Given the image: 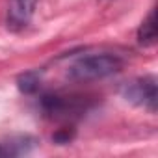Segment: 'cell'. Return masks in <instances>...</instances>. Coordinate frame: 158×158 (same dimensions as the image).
I'll return each instance as SVG.
<instances>
[{"label": "cell", "instance_id": "6da1fadb", "mask_svg": "<svg viewBox=\"0 0 158 158\" xmlns=\"http://www.w3.org/2000/svg\"><path fill=\"white\" fill-rule=\"evenodd\" d=\"M123 60L117 54L101 52V54H89L78 58L69 67V76L78 82H89V80H101L110 74H115L121 71Z\"/></svg>", "mask_w": 158, "mask_h": 158}, {"label": "cell", "instance_id": "7a4b0ae2", "mask_svg": "<svg viewBox=\"0 0 158 158\" xmlns=\"http://www.w3.org/2000/svg\"><path fill=\"white\" fill-rule=\"evenodd\" d=\"M121 93L128 102L141 106L149 110L151 114L156 112L158 95H156V78L154 76H143V78H136L132 82H127Z\"/></svg>", "mask_w": 158, "mask_h": 158}, {"label": "cell", "instance_id": "3957f363", "mask_svg": "<svg viewBox=\"0 0 158 158\" xmlns=\"http://www.w3.org/2000/svg\"><path fill=\"white\" fill-rule=\"evenodd\" d=\"M43 112L50 117H67L80 110V101L63 95H47L41 101Z\"/></svg>", "mask_w": 158, "mask_h": 158}, {"label": "cell", "instance_id": "277c9868", "mask_svg": "<svg viewBox=\"0 0 158 158\" xmlns=\"http://www.w3.org/2000/svg\"><path fill=\"white\" fill-rule=\"evenodd\" d=\"M37 0H10L8 6V24L11 28H24L35 11Z\"/></svg>", "mask_w": 158, "mask_h": 158}, {"label": "cell", "instance_id": "5b68a950", "mask_svg": "<svg viewBox=\"0 0 158 158\" xmlns=\"http://www.w3.org/2000/svg\"><path fill=\"white\" fill-rule=\"evenodd\" d=\"M154 41H156V11L151 10V13L138 30V43L143 47H151L154 45Z\"/></svg>", "mask_w": 158, "mask_h": 158}, {"label": "cell", "instance_id": "8992f818", "mask_svg": "<svg viewBox=\"0 0 158 158\" xmlns=\"http://www.w3.org/2000/svg\"><path fill=\"white\" fill-rule=\"evenodd\" d=\"M19 88L24 91V93H34L37 91L39 88V76L35 73H26L19 78Z\"/></svg>", "mask_w": 158, "mask_h": 158}, {"label": "cell", "instance_id": "52a82bcc", "mask_svg": "<svg viewBox=\"0 0 158 158\" xmlns=\"http://www.w3.org/2000/svg\"><path fill=\"white\" fill-rule=\"evenodd\" d=\"M8 154V151L6 149H2V147H0V156H6Z\"/></svg>", "mask_w": 158, "mask_h": 158}]
</instances>
